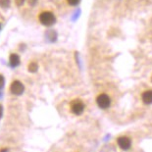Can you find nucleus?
Returning a JSON list of instances; mask_svg holds the SVG:
<instances>
[{"mask_svg": "<svg viewBox=\"0 0 152 152\" xmlns=\"http://www.w3.org/2000/svg\"><path fill=\"white\" fill-rule=\"evenodd\" d=\"M38 19H39L40 24L45 26V27H50V26L54 25L55 22H56V18H55L54 14L49 11H44L40 13Z\"/></svg>", "mask_w": 152, "mask_h": 152, "instance_id": "1", "label": "nucleus"}, {"mask_svg": "<svg viewBox=\"0 0 152 152\" xmlns=\"http://www.w3.org/2000/svg\"><path fill=\"white\" fill-rule=\"evenodd\" d=\"M85 103H83L80 99H74L70 103V110L74 115L80 116L82 115L83 111H85Z\"/></svg>", "mask_w": 152, "mask_h": 152, "instance_id": "2", "label": "nucleus"}, {"mask_svg": "<svg viewBox=\"0 0 152 152\" xmlns=\"http://www.w3.org/2000/svg\"><path fill=\"white\" fill-rule=\"evenodd\" d=\"M96 104H97L99 108L107 109L110 107V105H111V99H110V97L107 94L101 93V94H99L97 97H96Z\"/></svg>", "mask_w": 152, "mask_h": 152, "instance_id": "3", "label": "nucleus"}, {"mask_svg": "<svg viewBox=\"0 0 152 152\" xmlns=\"http://www.w3.org/2000/svg\"><path fill=\"white\" fill-rule=\"evenodd\" d=\"M25 90L24 85L20 80H14L10 86V91L14 95H21Z\"/></svg>", "mask_w": 152, "mask_h": 152, "instance_id": "4", "label": "nucleus"}, {"mask_svg": "<svg viewBox=\"0 0 152 152\" xmlns=\"http://www.w3.org/2000/svg\"><path fill=\"white\" fill-rule=\"evenodd\" d=\"M117 142H118V145L120 146V148L123 150H128L132 145L131 138L128 137H120L117 140Z\"/></svg>", "mask_w": 152, "mask_h": 152, "instance_id": "5", "label": "nucleus"}, {"mask_svg": "<svg viewBox=\"0 0 152 152\" xmlns=\"http://www.w3.org/2000/svg\"><path fill=\"white\" fill-rule=\"evenodd\" d=\"M142 101L144 104H152V90H146L141 95Z\"/></svg>", "mask_w": 152, "mask_h": 152, "instance_id": "6", "label": "nucleus"}, {"mask_svg": "<svg viewBox=\"0 0 152 152\" xmlns=\"http://www.w3.org/2000/svg\"><path fill=\"white\" fill-rule=\"evenodd\" d=\"M9 62H10V65L12 67H17L20 64V57H19L18 54L13 53L10 55V58H9Z\"/></svg>", "mask_w": 152, "mask_h": 152, "instance_id": "7", "label": "nucleus"}, {"mask_svg": "<svg viewBox=\"0 0 152 152\" xmlns=\"http://www.w3.org/2000/svg\"><path fill=\"white\" fill-rule=\"evenodd\" d=\"M37 63H34V62H31L30 65L28 66V71L30 72H31V73H34V72H37Z\"/></svg>", "mask_w": 152, "mask_h": 152, "instance_id": "8", "label": "nucleus"}, {"mask_svg": "<svg viewBox=\"0 0 152 152\" xmlns=\"http://www.w3.org/2000/svg\"><path fill=\"white\" fill-rule=\"evenodd\" d=\"M10 5V0H0V6L2 8H7Z\"/></svg>", "mask_w": 152, "mask_h": 152, "instance_id": "9", "label": "nucleus"}, {"mask_svg": "<svg viewBox=\"0 0 152 152\" xmlns=\"http://www.w3.org/2000/svg\"><path fill=\"white\" fill-rule=\"evenodd\" d=\"M67 2L69 3L71 6H77L80 2V0H67Z\"/></svg>", "mask_w": 152, "mask_h": 152, "instance_id": "10", "label": "nucleus"}, {"mask_svg": "<svg viewBox=\"0 0 152 152\" xmlns=\"http://www.w3.org/2000/svg\"><path fill=\"white\" fill-rule=\"evenodd\" d=\"M4 83H5L4 77H3L2 75H0V88H2V87H3V86H4Z\"/></svg>", "mask_w": 152, "mask_h": 152, "instance_id": "11", "label": "nucleus"}, {"mask_svg": "<svg viewBox=\"0 0 152 152\" xmlns=\"http://www.w3.org/2000/svg\"><path fill=\"white\" fill-rule=\"evenodd\" d=\"M15 2H16V5L17 6H21L24 4L25 0H15Z\"/></svg>", "mask_w": 152, "mask_h": 152, "instance_id": "12", "label": "nucleus"}, {"mask_svg": "<svg viewBox=\"0 0 152 152\" xmlns=\"http://www.w3.org/2000/svg\"><path fill=\"white\" fill-rule=\"evenodd\" d=\"M28 2H30L31 5H34L37 3V0H28Z\"/></svg>", "mask_w": 152, "mask_h": 152, "instance_id": "13", "label": "nucleus"}, {"mask_svg": "<svg viewBox=\"0 0 152 152\" xmlns=\"http://www.w3.org/2000/svg\"><path fill=\"white\" fill-rule=\"evenodd\" d=\"M0 28H1V25H0Z\"/></svg>", "mask_w": 152, "mask_h": 152, "instance_id": "14", "label": "nucleus"}, {"mask_svg": "<svg viewBox=\"0 0 152 152\" xmlns=\"http://www.w3.org/2000/svg\"><path fill=\"white\" fill-rule=\"evenodd\" d=\"M151 82H152V77H151Z\"/></svg>", "mask_w": 152, "mask_h": 152, "instance_id": "15", "label": "nucleus"}]
</instances>
